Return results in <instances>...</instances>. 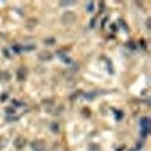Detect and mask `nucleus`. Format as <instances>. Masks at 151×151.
I'll return each mask as SVG.
<instances>
[{
    "instance_id": "obj_2",
    "label": "nucleus",
    "mask_w": 151,
    "mask_h": 151,
    "mask_svg": "<svg viewBox=\"0 0 151 151\" xmlns=\"http://www.w3.org/2000/svg\"><path fill=\"white\" fill-rule=\"evenodd\" d=\"M141 137H146L148 134L150 129V120L147 117H144L141 120Z\"/></svg>"
},
{
    "instance_id": "obj_6",
    "label": "nucleus",
    "mask_w": 151,
    "mask_h": 151,
    "mask_svg": "<svg viewBox=\"0 0 151 151\" xmlns=\"http://www.w3.org/2000/svg\"><path fill=\"white\" fill-rule=\"evenodd\" d=\"M52 55L48 51H44L39 54V58L42 60H48L52 59Z\"/></svg>"
},
{
    "instance_id": "obj_1",
    "label": "nucleus",
    "mask_w": 151,
    "mask_h": 151,
    "mask_svg": "<svg viewBox=\"0 0 151 151\" xmlns=\"http://www.w3.org/2000/svg\"><path fill=\"white\" fill-rule=\"evenodd\" d=\"M76 21V16L74 12H65L61 17V22L64 25H71Z\"/></svg>"
},
{
    "instance_id": "obj_9",
    "label": "nucleus",
    "mask_w": 151,
    "mask_h": 151,
    "mask_svg": "<svg viewBox=\"0 0 151 151\" xmlns=\"http://www.w3.org/2000/svg\"><path fill=\"white\" fill-rule=\"evenodd\" d=\"M8 140L4 138V137H1L0 138V149H3L5 147L8 145Z\"/></svg>"
},
{
    "instance_id": "obj_8",
    "label": "nucleus",
    "mask_w": 151,
    "mask_h": 151,
    "mask_svg": "<svg viewBox=\"0 0 151 151\" xmlns=\"http://www.w3.org/2000/svg\"><path fill=\"white\" fill-rule=\"evenodd\" d=\"M27 24V27H32L33 28L35 26H36V24H37V20L36 19H29V20H28L27 21V24Z\"/></svg>"
},
{
    "instance_id": "obj_3",
    "label": "nucleus",
    "mask_w": 151,
    "mask_h": 151,
    "mask_svg": "<svg viewBox=\"0 0 151 151\" xmlns=\"http://www.w3.org/2000/svg\"><path fill=\"white\" fill-rule=\"evenodd\" d=\"M30 147L33 151H44L45 149V144L42 140H36L31 142Z\"/></svg>"
},
{
    "instance_id": "obj_4",
    "label": "nucleus",
    "mask_w": 151,
    "mask_h": 151,
    "mask_svg": "<svg viewBox=\"0 0 151 151\" xmlns=\"http://www.w3.org/2000/svg\"><path fill=\"white\" fill-rule=\"evenodd\" d=\"M27 144V139L22 136L16 137L14 141V145L17 149H22Z\"/></svg>"
},
{
    "instance_id": "obj_5",
    "label": "nucleus",
    "mask_w": 151,
    "mask_h": 151,
    "mask_svg": "<svg viewBox=\"0 0 151 151\" xmlns=\"http://www.w3.org/2000/svg\"><path fill=\"white\" fill-rule=\"evenodd\" d=\"M27 77V71L25 68H20L17 72V78L20 81L26 80Z\"/></svg>"
},
{
    "instance_id": "obj_10",
    "label": "nucleus",
    "mask_w": 151,
    "mask_h": 151,
    "mask_svg": "<svg viewBox=\"0 0 151 151\" xmlns=\"http://www.w3.org/2000/svg\"><path fill=\"white\" fill-rule=\"evenodd\" d=\"M93 9H94V4H93V2H89L88 6V12H92Z\"/></svg>"
},
{
    "instance_id": "obj_7",
    "label": "nucleus",
    "mask_w": 151,
    "mask_h": 151,
    "mask_svg": "<svg viewBox=\"0 0 151 151\" xmlns=\"http://www.w3.org/2000/svg\"><path fill=\"white\" fill-rule=\"evenodd\" d=\"M11 75L8 72H0V81L2 83H7L10 80Z\"/></svg>"
}]
</instances>
